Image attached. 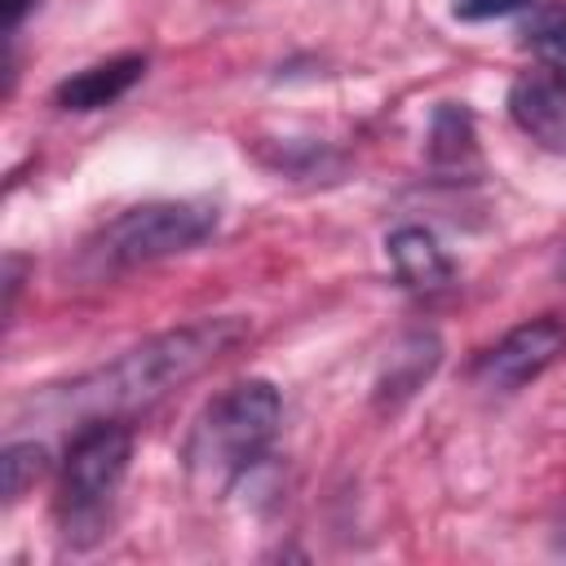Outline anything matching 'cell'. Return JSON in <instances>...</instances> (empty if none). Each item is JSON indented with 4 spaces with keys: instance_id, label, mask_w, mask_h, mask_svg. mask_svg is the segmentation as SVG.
<instances>
[{
    "instance_id": "1",
    "label": "cell",
    "mask_w": 566,
    "mask_h": 566,
    "mask_svg": "<svg viewBox=\"0 0 566 566\" xmlns=\"http://www.w3.org/2000/svg\"><path fill=\"white\" fill-rule=\"evenodd\" d=\"M248 332L252 323L243 314H212V318L168 327L66 385H49L40 398H31V407L40 416L75 420V424L124 420L133 411L164 402L172 389L199 380L212 363H221L234 345H243Z\"/></svg>"
},
{
    "instance_id": "2",
    "label": "cell",
    "mask_w": 566,
    "mask_h": 566,
    "mask_svg": "<svg viewBox=\"0 0 566 566\" xmlns=\"http://www.w3.org/2000/svg\"><path fill=\"white\" fill-rule=\"evenodd\" d=\"M283 424V398L270 380L248 376L221 389L195 420L186 438V473L199 491H230L279 438Z\"/></svg>"
},
{
    "instance_id": "3",
    "label": "cell",
    "mask_w": 566,
    "mask_h": 566,
    "mask_svg": "<svg viewBox=\"0 0 566 566\" xmlns=\"http://www.w3.org/2000/svg\"><path fill=\"white\" fill-rule=\"evenodd\" d=\"M217 221H221L217 203H203V199L137 203V208H124L119 217H111L80 248V265L93 279L97 274H119V270H133V265H150V261L199 248L217 230Z\"/></svg>"
},
{
    "instance_id": "4",
    "label": "cell",
    "mask_w": 566,
    "mask_h": 566,
    "mask_svg": "<svg viewBox=\"0 0 566 566\" xmlns=\"http://www.w3.org/2000/svg\"><path fill=\"white\" fill-rule=\"evenodd\" d=\"M133 460V429L124 420H88L75 429L62 478H57V522L66 539H93Z\"/></svg>"
},
{
    "instance_id": "5",
    "label": "cell",
    "mask_w": 566,
    "mask_h": 566,
    "mask_svg": "<svg viewBox=\"0 0 566 566\" xmlns=\"http://www.w3.org/2000/svg\"><path fill=\"white\" fill-rule=\"evenodd\" d=\"M566 354V323L553 318V314H539L531 323H517L513 332H504L478 363H473V376L486 385V389H522L531 385L535 376H544L557 358Z\"/></svg>"
},
{
    "instance_id": "6",
    "label": "cell",
    "mask_w": 566,
    "mask_h": 566,
    "mask_svg": "<svg viewBox=\"0 0 566 566\" xmlns=\"http://www.w3.org/2000/svg\"><path fill=\"white\" fill-rule=\"evenodd\" d=\"M509 119L539 146L566 150V80L553 71H535L513 80L509 88Z\"/></svg>"
},
{
    "instance_id": "7",
    "label": "cell",
    "mask_w": 566,
    "mask_h": 566,
    "mask_svg": "<svg viewBox=\"0 0 566 566\" xmlns=\"http://www.w3.org/2000/svg\"><path fill=\"white\" fill-rule=\"evenodd\" d=\"M146 75V53H115L106 62H93L84 71H71L53 84V106L62 111H102L119 102L137 80Z\"/></svg>"
},
{
    "instance_id": "8",
    "label": "cell",
    "mask_w": 566,
    "mask_h": 566,
    "mask_svg": "<svg viewBox=\"0 0 566 566\" xmlns=\"http://www.w3.org/2000/svg\"><path fill=\"white\" fill-rule=\"evenodd\" d=\"M385 252H389L394 279H398L407 292L438 296V292H447L451 279H455L451 256L442 252V243H438L424 226H398V230L385 239Z\"/></svg>"
},
{
    "instance_id": "9",
    "label": "cell",
    "mask_w": 566,
    "mask_h": 566,
    "mask_svg": "<svg viewBox=\"0 0 566 566\" xmlns=\"http://www.w3.org/2000/svg\"><path fill=\"white\" fill-rule=\"evenodd\" d=\"M442 363V340L433 332H407L389 358H385V371L376 376V407H398L407 402Z\"/></svg>"
},
{
    "instance_id": "10",
    "label": "cell",
    "mask_w": 566,
    "mask_h": 566,
    "mask_svg": "<svg viewBox=\"0 0 566 566\" xmlns=\"http://www.w3.org/2000/svg\"><path fill=\"white\" fill-rule=\"evenodd\" d=\"M522 44L553 71L566 80V4H539L526 27H522Z\"/></svg>"
},
{
    "instance_id": "11",
    "label": "cell",
    "mask_w": 566,
    "mask_h": 566,
    "mask_svg": "<svg viewBox=\"0 0 566 566\" xmlns=\"http://www.w3.org/2000/svg\"><path fill=\"white\" fill-rule=\"evenodd\" d=\"M433 164H464L473 159V115L464 106H438L433 133H429Z\"/></svg>"
},
{
    "instance_id": "12",
    "label": "cell",
    "mask_w": 566,
    "mask_h": 566,
    "mask_svg": "<svg viewBox=\"0 0 566 566\" xmlns=\"http://www.w3.org/2000/svg\"><path fill=\"white\" fill-rule=\"evenodd\" d=\"M0 473H4V500L18 504V500L49 473V447L35 442V438L9 442L4 455H0Z\"/></svg>"
},
{
    "instance_id": "13",
    "label": "cell",
    "mask_w": 566,
    "mask_h": 566,
    "mask_svg": "<svg viewBox=\"0 0 566 566\" xmlns=\"http://www.w3.org/2000/svg\"><path fill=\"white\" fill-rule=\"evenodd\" d=\"M531 0H451V13L460 22H486V18H504V13H517L526 9Z\"/></svg>"
},
{
    "instance_id": "14",
    "label": "cell",
    "mask_w": 566,
    "mask_h": 566,
    "mask_svg": "<svg viewBox=\"0 0 566 566\" xmlns=\"http://www.w3.org/2000/svg\"><path fill=\"white\" fill-rule=\"evenodd\" d=\"M35 4H40V0H0V13H4V31L13 35V31H18V22H22V18H27Z\"/></svg>"
},
{
    "instance_id": "15",
    "label": "cell",
    "mask_w": 566,
    "mask_h": 566,
    "mask_svg": "<svg viewBox=\"0 0 566 566\" xmlns=\"http://www.w3.org/2000/svg\"><path fill=\"white\" fill-rule=\"evenodd\" d=\"M562 548H566V522H562Z\"/></svg>"
},
{
    "instance_id": "16",
    "label": "cell",
    "mask_w": 566,
    "mask_h": 566,
    "mask_svg": "<svg viewBox=\"0 0 566 566\" xmlns=\"http://www.w3.org/2000/svg\"><path fill=\"white\" fill-rule=\"evenodd\" d=\"M562 274H566V252H562Z\"/></svg>"
}]
</instances>
